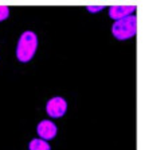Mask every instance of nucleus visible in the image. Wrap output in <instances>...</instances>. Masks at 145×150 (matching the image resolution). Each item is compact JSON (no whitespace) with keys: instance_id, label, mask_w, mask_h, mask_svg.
<instances>
[{"instance_id":"nucleus-1","label":"nucleus","mask_w":145,"mask_h":150,"mask_svg":"<svg viewBox=\"0 0 145 150\" xmlns=\"http://www.w3.org/2000/svg\"><path fill=\"white\" fill-rule=\"evenodd\" d=\"M38 46L36 35L32 31H24L19 38L16 47V57L22 62H27L34 57L35 50Z\"/></svg>"},{"instance_id":"nucleus-2","label":"nucleus","mask_w":145,"mask_h":150,"mask_svg":"<svg viewBox=\"0 0 145 150\" xmlns=\"http://www.w3.org/2000/svg\"><path fill=\"white\" fill-rule=\"evenodd\" d=\"M136 27H137V19L135 15H129V16L114 22L112 33L117 39L122 41V39L132 38L136 34Z\"/></svg>"},{"instance_id":"nucleus-3","label":"nucleus","mask_w":145,"mask_h":150,"mask_svg":"<svg viewBox=\"0 0 145 150\" xmlns=\"http://www.w3.org/2000/svg\"><path fill=\"white\" fill-rule=\"evenodd\" d=\"M46 110H47V114L51 118H61V116L65 115L66 110H67V104H66L65 99L52 98L51 100L47 101Z\"/></svg>"},{"instance_id":"nucleus-4","label":"nucleus","mask_w":145,"mask_h":150,"mask_svg":"<svg viewBox=\"0 0 145 150\" xmlns=\"http://www.w3.org/2000/svg\"><path fill=\"white\" fill-rule=\"evenodd\" d=\"M36 131L42 139H52L56 135V126L50 120H42L36 127Z\"/></svg>"},{"instance_id":"nucleus-5","label":"nucleus","mask_w":145,"mask_h":150,"mask_svg":"<svg viewBox=\"0 0 145 150\" xmlns=\"http://www.w3.org/2000/svg\"><path fill=\"white\" fill-rule=\"evenodd\" d=\"M136 10V6H112L109 7V15L112 19L118 21L122 18L129 16L130 14H133Z\"/></svg>"},{"instance_id":"nucleus-6","label":"nucleus","mask_w":145,"mask_h":150,"mask_svg":"<svg viewBox=\"0 0 145 150\" xmlns=\"http://www.w3.org/2000/svg\"><path fill=\"white\" fill-rule=\"evenodd\" d=\"M30 150H50V145L43 139H32L30 143Z\"/></svg>"},{"instance_id":"nucleus-7","label":"nucleus","mask_w":145,"mask_h":150,"mask_svg":"<svg viewBox=\"0 0 145 150\" xmlns=\"http://www.w3.org/2000/svg\"><path fill=\"white\" fill-rule=\"evenodd\" d=\"M8 15H10V8L7 6H0V22L7 19Z\"/></svg>"},{"instance_id":"nucleus-8","label":"nucleus","mask_w":145,"mask_h":150,"mask_svg":"<svg viewBox=\"0 0 145 150\" xmlns=\"http://www.w3.org/2000/svg\"><path fill=\"white\" fill-rule=\"evenodd\" d=\"M87 10L90 12H100L101 10H104V7L102 6H87Z\"/></svg>"}]
</instances>
